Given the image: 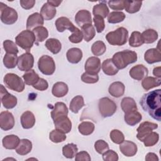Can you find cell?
Returning <instances> with one entry per match:
<instances>
[{"label":"cell","mask_w":161,"mask_h":161,"mask_svg":"<svg viewBox=\"0 0 161 161\" xmlns=\"http://www.w3.org/2000/svg\"><path fill=\"white\" fill-rule=\"evenodd\" d=\"M140 104L144 110L152 118L161 121V89L150 91L143 95Z\"/></svg>","instance_id":"1"},{"label":"cell","mask_w":161,"mask_h":161,"mask_svg":"<svg viewBox=\"0 0 161 161\" xmlns=\"http://www.w3.org/2000/svg\"><path fill=\"white\" fill-rule=\"evenodd\" d=\"M111 59L118 69H123L137 60V53L132 50H125L115 53Z\"/></svg>","instance_id":"2"},{"label":"cell","mask_w":161,"mask_h":161,"mask_svg":"<svg viewBox=\"0 0 161 161\" xmlns=\"http://www.w3.org/2000/svg\"><path fill=\"white\" fill-rule=\"evenodd\" d=\"M128 31L124 27H119L113 31L108 33L106 39L111 45L121 46L125 45L128 40Z\"/></svg>","instance_id":"3"},{"label":"cell","mask_w":161,"mask_h":161,"mask_svg":"<svg viewBox=\"0 0 161 161\" xmlns=\"http://www.w3.org/2000/svg\"><path fill=\"white\" fill-rule=\"evenodd\" d=\"M36 41L34 33L30 30H26L20 32L15 38L17 45L29 52Z\"/></svg>","instance_id":"4"},{"label":"cell","mask_w":161,"mask_h":161,"mask_svg":"<svg viewBox=\"0 0 161 161\" xmlns=\"http://www.w3.org/2000/svg\"><path fill=\"white\" fill-rule=\"evenodd\" d=\"M5 86L11 90L21 92L25 89V82L18 75L13 73L6 74L3 79Z\"/></svg>","instance_id":"5"},{"label":"cell","mask_w":161,"mask_h":161,"mask_svg":"<svg viewBox=\"0 0 161 161\" xmlns=\"http://www.w3.org/2000/svg\"><path fill=\"white\" fill-rule=\"evenodd\" d=\"M99 111L102 117L108 118L113 116L117 109L116 103L107 97H102L98 102Z\"/></svg>","instance_id":"6"},{"label":"cell","mask_w":161,"mask_h":161,"mask_svg":"<svg viewBox=\"0 0 161 161\" xmlns=\"http://www.w3.org/2000/svg\"><path fill=\"white\" fill-rule=\"evenodd\" d=\"M1 20L5 25H13L18 19V16L16 11L8 6L6 4L0 3Z\"/></svg>","instance_id":"7"},{"label":"cell","mask_w":161,"mask_h":161,"mask_svg":"<svg viewBox=\"0 0 161 161\" xmlns=\"http://www.w3.org/2000/svg\"><path fill=\"white\" fill-rule=\"evenodd\" d=\"M38 67L43 74L50 75L55 70V64L52 57L44 55L38 59Z\"/></svg>","instance_id":"8"},{"label":"cell","mask_w":161,"mask_h":161,"mask_svg":"<svg viewBox=\"0 0 161 161\" xmlns=\"http://www.w3.org/2000/svg\"><path fill=\"white\" fill-rule=\"evenodd\" d=\"M34 64V57L30 52H26L18 58L17 66L21 71H28L32 69Z\"/></svg>","instance_id":"9"},{"label":"cell","mask_w":161,"mask_h":161,"mask_svg":"<svg viewBox=\"0 0 161 161\" xmlns=\"http://www.w3.org/2000/svg\"><path fill=\"white\" fill-rule=\"evenodd\" d=\"M1 100L3 106L8 109L14 108L17 104V98L9 94L3 85H1Z\"/></svg>","instance_id":"10"},{"label":"cell","mask_w":161,"mask_h":161,"mask_svg":"<svg viewBox=\"0 0 161 161\" xmlns=\"http://www.w3.org/2000/svg\"><path fill=\"white\" fill-rule=\"evenodd\" d=\"M157 128L158 125L155 123L150 121H144L136 129V138L140 141L142 142L145 137H146L150 133H151L153 130H155Z\"/></svg>","instance_id":"11"},{"label":"cell","mask_w":161,"mask_h":161,"mask_svg":"<svg viewBox=\"0 0 161 161\" xmlns=\"http://www.w3.org/2000/svg\"><path fill=\"white\" fill-rule=\"evenodd\" d=\"M14 126V118L13 114L8 111H2L0 114V127L3 130H11Z\"/></svg>","instance_id":"12"},{"label":"cell","mask_w":161,"mask_h":161,"mask_svg":"<svg viewBox=\"0 0 161 161\" xmlns=\"http://www.w3.org/2000/svg\"><path fill=\"white\" fill-rule=\"evenodd\" d=\"M101 60L96 57H91L88 58L84 65L86 72L92 74H97L101 70Z\"/></svg>","instance_id":"13"},{"label":"cell","mask_w":161,"mask_h":161,"mask_svg":"<svg viewBox=\"0 0 161 161\" xmlns=\"http://www.w3.org/2000/svg\"><path fill=\"white\" fill-rule=\"evenodd\" d=\"M148 74V69L142 64H138L130 69V76L136 80H141L147 77Z\"/></svg>","instance_id":"14"},{"label":"cell","mask_w":161,"mask_h":161,"mask_svg":"<svg viewBox=\"0 0 161 161\" xmlns=\"http://www.w3.org/2000/svg\"><path fill=\"white\" fill-rule=\"evenodd\" d=\"M57 30L58 32H64L65 30H69L72 33L77 30L74 24L67 17H60L57 19L55 23Z\"/></svg>","instance_id":"15"},{"label":"cell","mask_w":161,"mask_h":161,"mask_svg":"<svg viewBox=\"0 0 161 161\" xmlns=\"http://www.w3.org/2000/svg\"><path fill=\"white\" fill-rule=\"evenodd\" d=\"M119 150L125 156L130 157L136 155L138 148L134 142L129 140H124L119 144Z\"/></svg>","instance_id":"16"},{"label":"cell","mask_w":161,"mask_h":161,"mask_svg":"<svg viewBox=\"0 0 161 161\" xmlns=\"http://www.w3.org/2000/svg\"><path fill=\"white\" fill-rule=\"evenodd\" d=\"M44 23V19L40 13H34L30 15L26 21V29L33 30L35 28L42 26Z\"/></svg>","instance_id":"17"},{"label":"cell","mask_w":161,"mask_h":161,"mask_svg":"<svg viewBox=\"0 0 161 161\" xmlns=\"http://www.w3.org/2000/svg\"><path fill=\"white\" fill-rule=\"evenodd\" d=\"M53 123L55 129L64 133H69L72 129V122L67 116L54 120Z\"/></svg>","instance_id":"18"},{"label":"cell","mask_w":161,"mask_h":161,"mask_svg":"<svg viewBox=\"0 0 161 161\" xmlns=\"http://www.w3.org/2000/svg\"><path fill=\"white\" fill-rule=\"evenodd\" d=\"M75 21L76 23L80 27L85 25L92 24V20L91 13L86 9L79 11L75 16Z\"/></svg>","instance_id":"19"},{"label":"cell","mask_w":161,"mask_h":161,"mask_svg":"<svg viewBox=\"0 0 161 161\" xmlns=\"http://www.w3.org/2000/svg\"><path fill=\"white\" fill-rule=\"evenodd\" d=\"M68 114V108L65 103L57 102L55 104L54 108L51 111V117L54 121L59 118L67 116Z\"/></svg>","instance_id":"20"},{"label":"cell","mask_w":161,"mask_h":161,"mask_svg":"<svg viewBox=\"0 0 161 161\" xmlns=\"http://www.w3.org/2000/svg\"><path fill=\"white\" fill-rule=\"evenodd\" d=\"M21 124L24 129L31 128L35 123V117L32 112L26 111L24 112L20 118Z\"/></svg>","instance_id":"21"},{"label":"cell","mask_w":161,"mask_h":161,"mask_svg":"<svg viewBox=\"0 0 161 161\" xmlns=\"http://www.w3.org/2000/svg\"><path fill=\"white\" fill-rule=\"evenodd\" d=\"M145 60L149 64H152L161 61L160 51L157 48H150L144 54Z\"/></svg>","instance_id":"22"},{"label":"cell","mask_w":161,"mask_h":161,"mask_svg":"<svg viewBox=\"0 0 161 161\" xmlns=\"http://www.w3.org/2000/svg\"><path fill=\"white\" fill-rule=\"evenodd\" d=\"M125 86L121 82L116 81L110 84L108 88V92L111 96L114 97H119L125 93Z\"/></svg>","instance_id":"23"},{"label":"cell","mask_w":161,"mask_h":161,"mask_svg":"<svg viewBox=\"0 0 161 161\" xmlns=\"http://www.w3.org/2000/svg\"><path fill=\"white\" fill-rule=\"evenodd\" d=\"M20 140L19 137L15 135H9L5 136L2 140V143L3 147L6 149L13 150L16 149L18 145Z\"/></svg>","instance_id":"24"},{"label":"cell","mask_w":161,"mask_h":161,"mask_svg":"<svg viewBox=\"0 0 161 161\" xmlns=\"http://www.w3.org/2000/svg\"><path fill=\"white\" fill-rule=\"evenodd\" d=\"M66 57L70 63L77 64L82 58V52L79 48H71L67 52Z\"/></svg>","instance_id":"25"},{"label":"cell","mask_w":161,"mask_h":161,"mask_svg":"<svg viewBox=\"0 0 161 161\" xmlns=\"http://www.w3.org/2000/svg\"><path fill=\"white\" fill-rule=\"evenodd\" d=\"M125 123L130 126H135L142 119V116L137 110L125 113L124 116Z\"/></svg>","instance_id":"26"},{"label":"cell","mask_w":161,"mask_h":161,"mask_svg":"<svg viewBox=\"0 0 161 161\" xmlns=\"http://www.w3.org/2000/svg\"><path fill=\"white\" fill-rule=\"evenodd\" d=\"M69 91V87L67 84L63 82H57L53 86L52 92V94L57 97H62L65 96Z\"/></svg>","instance_id":"27"},{"label":"cell","mask_w":161,"mask_h":161,"mask_svg":"<svg viewBox=\"0 0 161 161\" xmlns=\"http://www.w3.org/2000/svg\"><path fill=\"white\" fill-rule=\"evenodd\" d=\"M57 13V10L55 7L45 3L40 9V14L45 20H50L53 19Z\"/></svg>","instance_id":"28"},{"label":"cell","mask_w":161,"mask_h":161,"mask_svg":"<svg viewBox=\"0 0 161 161\" xmlns=\"http://www.w3.org/2000/svg\"><path fill=\"white\" fill-rule=\"evenodd\" d=\"M32 150V143L28 139H21L16 148V152L20 155H25Z\"/></svg>","instance_id":"29"},{"label":"cell","mask_w":161,"mask_h":161,"mask_svg":"<svg viewBox=\"0 0 161 161\" xmlns=\"http://www.w3.org/2000/svg\"><path fill=\"white\" fill-rule=\"evenodd\" d=\"M102 70L103 72L108 75H114L118 72L119 69L114 65L111 58H108L103 61L102 65Z\"/></svg>","instance_id":"30"},{"label":"cell","mask_w":161,"mask_h":161,"mask_svg":"<svg viewBox=\"0 0 161 161\" xmlns=\"http://www.w3.org/2000/svg\"><path fill=\"white\" fill-rule=\"evenodd\" d=\"M121 107L125 113L138 109L135 101L130 97H125L121 100Z\"/></svg>","instance_id":"31"},{"label":"cell","mask_w":161,"mask_h":161,"mask_svg":"<svg viewBox=\"0 0 161 161\" xmlns=\"http://www.w3.org/2000/svg\"><path fill=\"white\" fill-rule=\"evenodd\" d=\"M160 83L161 79L159 78L153 77H146L143 79L142 86L145 90L148 91L153 87L160 86Z\"/></svg>","instance_id":"32"},{"label":"cell","mask_w":161,"mask_h":161,"mask_svg":"<svg viewBox=\"0 0 161 161\" xmlns=\"http://www.w3.org/2000/svg\"><path fill=\"white\" fill-rule=\"evenodd\" d=\"M47 48L53 54H57L62 49V44L56 38L48 39L45 44Z\"/></svg>","instance_id":"33"},{"label":"cell","mask_w":161,"mask_h":161,"mask_svg":"<svg viewBox=\"0 0 161 161\" xmlns=\"http://www.w3.org/2000/svg\"><path fill=\"white\" fill-rule=\"evenodd\" d=\"M84 106V98L82 96L78 95L73 97L70 103L69 108L74 113H78L79 110Z\"/></svg>","instance_id":"34"},{"label":"cell","mask_w":161,"mask_h":161,"mask_svg":"<svg viewBox=\"0 0 161 161\" xmlns=\"http://www.w3.org/2000/svg\"><path fill=\"white\" fill-rule=\"evenodd\" d=\"M92 13L94 16H99L103 18H105L108 16L109 10L106 4L101 2L94 6L92 9Z\"/></svg>","instance_id":"35"},{"label":"cell","mask_w":161,"mask_h":161,"mask_svg":"<svg viewBox=\"0 0 161 161\" xmlns=\"http://www.w3.org/2000/svg\"><path fill=\"white\" fill-rule=\"evenodd\" d=\"M142 4V1H125L124 6L125 11L130 14L135 13L140 11Z\"/></svg>","instance_id":"36"},{"label":"cell","mask_w":161,"mask_h":161,"mask_svg":"<svg viewBox=\"0 0 161 161\" xmlns=\"http://www.w3.org/2000/svg\"><path fill=\"white\" fill-rule=\"evenodd\" d=\"M25 83L29 86H34L39 80L40 77L38 74L35 72L33 69H31L25 72L23 75Z\"/></svg>","instance_id":"37"},{"label":"cell","mask_w":161,"mask_h":161,"mask_svg":"<svg viewBox=\"0 0 161 161\" xmlns=\"http://www.w3.org/2000/svg\"><path fill=\"white\" fill-rule=\"evenodd\" d=\"M81 30L83 35V38L87 42L92 40L96 35V30L92 24H87L82 26L81 27Z\"/></svg>","instance_id":"38"},{"label":"cell","mask_w":161,"mask_h":161,"mask_svg":"<svg viewBox=\"0 0 161 161\" xmlns=\"http://www.w3.org/2000/svg\"><path fill=\"white\" fill-rule=\"evenodd\" d=\"M94 124L91 121H82L78 126L79 133L83 135H89L94 131Z\"/></svg>","instance_id":"39"},{"label":"cell","mask_w":161,"mask_h":161,"mask_svg":"<svg viewBox=\"0 0 161 161\" xmlns=\"http://www.w3.org/2000/svg\"><path fill=\"white\" fill-rule=\"evenodd\" d=\"M142 36L144 42V43H152L155 42L158 38V33L153 29H147L145 30Z\"/></svg>","instance_id":"40"},{"label":"cell","mask_w":161,"mask_h":161,"mask_svg":"<svg viewBox=\"0 0 161 161\" xmlns=\"http://www.w3.org/2000/svg\"><path fill=\"white\" fill-rule=\"evenodd\" d=\"M17 54L6 53L3 57V64L8 69H14L18 64Z\"/></svg>","instance_id":"41"},{"label":"cell","mask_w":161,"mask_h":161,"mask_svg":"<svg viewBox=\"0 0 161 161\" xmlns=\"http://www.w3.org/2000/svg\"><path fill=\"white\" fill-rule=\"evenodd\" d=\"M128 41L130 46L132 47H138L144 43L142 33L137 31L132 32Z\"/></svg>","instance_id":"42"},{"label":"cell","mask_w":161,"mask_h":161,"mask_svg":"<svg viewBox=\"0 0 161 161\" xmlns=\"http://www.w3.org/2000/svg\"><path fill=\"white\" fill-rule=\"evenodd\" d=\"M77 151L78 148L77 145L72 143H68L62 148L63 155L67 158H74L77 153Z\"/></svg>","instance_id":"43"},{"label":"cell","mask_w":161,"mask_h":161,"mask_svg":"<svg viewBox=\"0 0 161 161\" xmlns=\"http://www.w3.org/2000/svg\"><path fill=\"white\" fill-rule=\"evenodd\" d=\"M36 38V43L43 42L48 36V31L44 26H39L33 30Z\"/></svg>","instance_id":"44"},{"label":"cell","mask_w":161,"mask_h":161,"mask_svg":"<svg viewBox=\"0 0 161 161\" xmlns=\"http://www.w3.org/2000/svg\"><path fill=\"white\" fill-rule=\"evenodd\" d=\"M125 17V13L121 11H112L108 16V21L111 24L118 23L122 22Z\"/></svg>","instance_id":"45"},{"label":"cell","mask_w":161,"mask_h":161,"mask_svg":"<svg viewBox=\"0 0 161 161\" xmlns=\"http://www.w3.org/2000/svg\"><path fill=\"white\" fill-rule=\"evenodd\" d=\"M106 50V47L102 41H96L91 47V52L96 56H101L103 55Z\"/></svg>","instance_id":"46"},{"label":"cell","mask_w":161,"mask_h":161,"mask_svg":"<svg viewBox=\"0 0 161 161\" xmlns=\"http://www.w3.org/2000/svg\"><path fill=\"white\" fill-rule=\"evenodd\" d=\"M65 133L59 131L57 129L53 130L49 134V138L50 140L55 143H60L65 140L66 139Z\"/></svg>","instance_id":"47"},{"label":"cell","mask_w":161,"mask_h":161,"mask_svg":"<svg viewBox=\"0 0 161 161\" xmlns=\"http://www.w3.org/2000/svg\"><path fill=\"white\" fill-rule=\"evenodd\" d=\"M159 140V135L155 131H152L142 141L144 145L147 147H152L155 145Z\"/></svg>","instance_id":"48"},{"label":"cell","mask_w":161,"mask_h":161,"mask_svg":"<svg viewBox=\"0 0 161 161\" xmlns=\"http://www.w3.org/2000/svg\"><path fill=\"white\" fill-rule=\"evenodd\" d=\"M110 138L111 141L116 144H120L125 140V136L123 133L116 129H114L110 132Z\"/></svg>","instance_id":"49"},{"label":"cell","mask_w":161,"mask_h":161,"mask_svg":"<svg viewBox=\"0 0 161 161\" xmlns=\"http://www.w3.org/2000/svg\"><path fill=\"white\" fill-rule=\"evenodd\" d=\"M3 48L6 53L13 54H17L18 53V48L16 46V43L11 40H4L3 42Z\"/></svg>","instance_id":"50"},{"label":"cell","mask_w":161,"mask_h":161,"mask_svg":"<svg viewBox=\"0 0 161 161\" xmlns=\"http://www.w3.org/2000/svg\"><path fill=\"white\" fill-rule=\"evenodd\" d=\"M81 80L83 82L87 84H94L99 80V76L97 74H92L85 72L81 75Z\"/></svg>","instance_id":"51"},{"label":"cell","mask_w":161,"mask_h":161,"mask_svg":"<svg viewBox=\"0 0 161 161\" xmlns=\"http://www.w3.org/2000/svg\"><path fill=\"white\" fill-rule=\"evenodd\" d=\"M94 148L99 154H103L109 150V145L103 140H98L94 143Z\"/></svg>","instance_id":"52"},{"label":"cell","mask_w":161,"mask_h":161,"mask_svg":"<svg viewBox=\"0 0 161 161\" xmlns=\"http://www.w3.org/2000/svg\"><path fill=\"white\" fill-rule=\"evenodd\" d=\"M93 21L97 33H101L103 31L105 28V23L104 18L99 16H94Z\"/></svg>","instance_id":"53"},{"label":"cell","mask_w":161,"mask_h":161,"mask_svg":"<svg viewBox=\"0 0 161 161\" xmlns=\"http://www.w3.org/2000/svg\"><path fill=\"white\" fill-rule=\"evenodd\" d=\"M82 38H83L82 33L79 28H77L75 31L72 32V35L69 37V41L73 43H79L81 42L82 40Z\"/></svg>","instance_id":"54"},{"label":"cell","mask_w":161,"mask_h":161,"mask_svg":"<svg viewBox=\"0 0 161 161\" xmlns=\"http://www.w3.org/2000/svg\"><path fill=\"white\" fill-rule=\"evenodd\" d=\"M118 153L113 150H108L103 154V159L104 161H118Z\"/></svg>","instance_id":"55"},{"label":"cell","mask_w":161,"mask_h":161,"mask_svg":"<svg viewBox=\"0 0 161 161\" xmlns=\"http://www.w3.org/2000/svg\"><path fill=\"white\" fill-rule=\"evenodd\" d=\"M124 1L123 0L120 1H108V5L109 8L113 10L121 11L125 9Z\"/></svg>","instance_id":"56"},{"label":"cell","mask_w":161,"mask_h":161,"mask_svg":"<svg viewBox=\"0 0 161 161\" xmlns=\"http://www.w3.org/2000/svg\"><path fill=\"white\" fill-rule=\"evenodd\" d=\"M33 87L40 91H45L48 87V83L45 79L40 77L38 81L34 86H33Z\"/></svg>","instance_id":"57"},{"label":"cell","mask_w":161,"mask_h":161,"mask_svg":"<svg viewBox=\"0 0 161 161\" xmlns=\"http://www.w3.org/2000/svg\"><path fill=\"white\" fill-rule=\"evenodd\" d=\"M75 157L76 161H90L91 160L89 154L86 151H80L77 153Z\"/></svg>","instance_id":"58"},{"label":"cell","mask_w":161,"mask_h":161,"mask_svg":"<svg viewBox=\"0 0 161 161\" xmlns=\"http://www.w3.org/2000/svg\"><path fill=\"white\" fill-rule=\"evenodd\" d=\"M21 6L25 9H31L35 4V0H20L19 1Z\"/></svg>","instance_id":"59"},{"label":"cell","mask_w":161,"mask_h":161,"mask_svg":"<svg viewBox=\"0 0 161 161\" xmlns=\"http://www.w3.org/2000/svg\"><path fill=\"white\" fill-rule=\"evenodd\" d=\"M158 156L152 152L148 153L145 156V160L147 161H158Z\"/></svg>","instance_id":"60"},{"label":"cell","mask_w":161,"mask_h":161,"mask_svg":"<svg viewBox=\"0 0 161 161\" xmlns=\"http://www.w3.org/2000/svg\"><path fill=\"white\" fill-rule=\"evenodd\" d=\"M161 67L160 66L156 67L153 69V75L157 77V78H161V70H160Z\"/></svg>","instance_id":"61"},{"label":"cell","mask_w":161,"mask_h":161,"mask_svg":"<svg viewBox=\"0 0 161 161\" xmlns=\"http://www.w3.org/2000/svg\"><path fill=\"white\" fill-rule=\"evenodd\" d=\"M47 3L53 7H58L62 3V1H54V0H48Z\"/></svg>","instance_id":"62"}]
</instances>
